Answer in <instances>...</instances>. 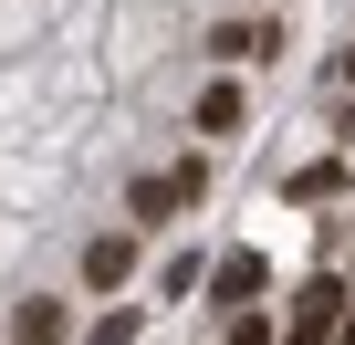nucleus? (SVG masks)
<instances>
[{
    "label": "nucleus",
    "instance_id": "obj_9",
    "mask_svg": "<svg viewBox=\"0 0 355 345\" xmlns=\"http://www.w3.org/2000/svg\"><path fill=\"white\" fill-rule=\"evenodd\" d=\"M345 345H355V303H345Z\"/></svg>",
    "mask_w": 355,
    "mask_h": 345
},
{
    "label": "nucleus",
    "instance_id": "obj_1",
    "mask_svg": "<svg viewBox=\"0 0 355 345\" xmlns=\"http://www.w3.org/2000/svg\"><path fill=\"white\" fill-rule=\"evenodd\" d=\"M251 293H261V251H230V262L209 272V303H230V314H251Z\"/></svg>",
    "mask_w": 355,
    "mask_h": 345
},
{
    "label": "nucleus",
    "instance_id": "obj_4",
    "mask_svg": "<svg viewBox=\"0 0 355 345\" xmlns=\"http://www.w3.org/2000/svg\"><path fill=\"white\" fill-rule=\"evenodd\" d=\"M11 345H63V303H21L11 314Z\"/></svg>",
    "mask_w": 355,
    "mask_h": 345
},
{
    "label": "nucleus",
    "instance_id": "obj_2",
    "mask_svg": "<svg viewBox=\"0 0 355 345\" xmlns=\"http://www.w3.org/2000/svg\"><path fill=\"white\" fill-rule=\"evenodd\" d=\"M125 210H136V220H167V210H189V178H178V167H157V178H136V189H125Z\"/></svg>",
    "mask_w": 355,
    "mask_h": 345
},
{
    "label": "nucleus",
    "instance_id": "obj_8",
    "mask_svg": "<svg viewBox=\"0 0 355 345\" xmlns=\"http://www.w3.org/2000/svg\"><path fill=\"white\" fill-rule=\"evenodd\" d=\"M334 74H345V84H355V42H345V63H334Z\"/></svg>",
    "mask_w": 355,
    "mask_h": 345
},
{
    "label": "nucleus",
    "instance_id": "obj_7",
    "mask_svg": "<svg viewBox=\"0 0 355 345\" xmlns=\"http://www.w3.org/2000/svg\"><path fill=\"white\" fill-rule=\"evenodd\" d=\"M230 345H282V335H272L261 314H230Z\"/></svg>",
    "mask_w": 355,
    "mask_h": 345
},
{
    "label": "nucleus",
    "instance_id": "obj_3",
    "mask_svg": "<svg viewBox=\"0 0 355 345\" xmlns=\"http://www.w3.org/2000/svg\"><path fill=\"white\" fill-rule=\"evenodd\" d=\"M125 272H136V241H115V230H105V241H84V283H94V293H115Z\"/></svg>",
    "mask_w": 355,
    "mask_h": 345
},
{
    "label": "nucleus",
    "instance_id": "obj_5",
    "mask_svg": "<svg viewBox=\"0 0 355 345\" xmlns=\"http://www.w3.org/2000/svg\"><path fill=\"white\" fill-rule=\"evenodd\" d=\"M241 115H251V105H241V84H209V94H199V126H209V136H230Z\"/></svg>",
    "mask_w": 355,
    "mask_h": 345
},
{
    "label": "nucleus",
    "instance_id": "obj_6",
    "mask_svg": "<svg viewBox=\"0 0 355 345\" xmlns=\"http://www.w3.org/2000/svg\"><path fill=\"white\" fill-rule=\"evenodd\" d=\"M84 335H94V345H136V303H115V314H94Z\"/></svg>",
    "mask_w": 355,
    "mask_h": 345
}]
</instances>
